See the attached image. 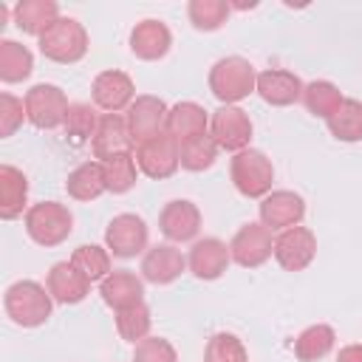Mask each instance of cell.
<instances>
[{"label":"cell","instance_id":"cell-1","mask_svg":"<svg viewBox=\"0 0 362 362\" xmlns=\"http://www.w3.org/2000/svg\"><path fill=\"white\" fill-rule=\"evenodd\" d=\"M6 314L23 325V328H37L42 325L48 317H51V305H54V297L48 294L45 286L34 283V280H17L6 288Z\"/></svg>","mask_w":362,"mask_h":362},{"label":"cell","instance_id":"cell-2","mask_svg":"<svg viewBox=\"0 0 362 362\" xmlns=\"http://www.w3.org/2000/svg\"><path fill=\"white\" fill-rule=\"evenodd\" d=\"M255 85H257V74L252 62L243 57H223L209 71V90L223 105H235L246 99L255 90Z\"/></svg>","mask_w":362,"mask_h":362},{"label":"cell","instance_id":"cell-3","mask_svg":"<svg viewBox=\"0 0 362 362\" xmlns=\"http://www.w3.org/2000/svg\"><path fill=\"white\" fill-rule=\"evenodd\" d=\"M40 51L51 62H79L88 51V31L74 17H57L42 34H40Z\"/></svg>","mask_w":362,"mask_h":362},{"label":"cell","instance_id":"cell-4","mask_svg":"<svg viewBox=\"0 0 362 362\" xmlns=\"http://www.w3.org/2000/svg\"><path fill=\"white\" fill-rule=\"evenodd\" d=\"M74 229V215L65 204L57 201H40L34 206L25 209V232L34 243L40 246H59L62 240H68Z\"/></svg>","mask_w":362,"mask_h":362},{"label":"cell","instance_id":"cell-5","mask_svg":"<svg viewBox=\"0 0 362 362\" xmlns=\"http://www.w3.org/2000/svg\"><path fill=\"white\" fill-rule=\"evenodd\" d=\"M229 173H232L235 189L246 198H266L272 192L274 167L266 158V153H260V150L246 147V150L235 153L229 161Z\"/></svg>","mask_w":362,"mask_h":362},{"label":"cell","instance_id":"cell-6","mask_svg":"<svg viewBox=\"0 0 362 362\" xmlns=\"http://www.w3.org/2000/svg\"><path fill=\"white\" fill-rule=\"evenodd\" d=\"M136 164L147 178H170L181 167V147L173 136L158 133L141 144H136Z\"/></svg>","mask_w":362,"mask_h":362},{"label":"cell","instance_id":"cell-7","mask_svg":"<svg viewBox=\"0 0 362 362\" xmlns=\"http://www.w3.org/2000/svg\"><path fill=\"white\" fill-rule=\"evenodd\" d=\"M25 119L40 127V130H54L59 124H65V113L71 107V102L65 99V93L57 85H34L25 93Z\"/></svg>","mask_w":362,"mask_h":362},{"label":"cell","instance_id":"cell-8","mask_svg":"<svg viewBox=\"0 0 362 362\" xmlns=\"http://www.w3.org/2000/svg\"><path fill=\"white\" fill-rule=\"evenodd\" d=\"M209 136L218 144V150H229V153H240L249 147L252 139V122L246 116V110L235 107V105H223L212 113L209 119Z\"/></svg>","mask_w":362,"mask_h":362},{"label":"cell","instance_id":"cell-9","mask_svg":"<svg viewBox=\"0 0 362 362\" xmlns=\"http://www.w3.org/2000/svg\"><path fill=\"white\" fill-rule=\"evenodd\" d=\"M229 255L238 266L243 269H255L263 266L272 255H274V240H272V229H266L263 223H246L235 232L232 243H229Z\"/></svg>","mask_w":362,"mask_h":362},{"label":"cell","instance_id":"cell-10","mask_svg":"<svg viewBox=\"0 0 362 362\" xmlns=\"http://www.w3.org/2000/svg\"><path fill=\"white\" fill-rule=\"evenodd\" d=\"M105 243L116 257H136L147 249V223L133 212H122L107 223Z\"/></svg>","mask_w":362,"mask_h":362},{"label":"cell","instance_id":"cell-11","mask_svg":"<svg viewBox=\"0 0 362 362\" xmlns=\"http://www.w3.org/2000/svg\"><path fill=\"white\" fill-rule=\"evenodd\" d=\"M317 255V238L305 226H288L274 238V260L286 272H303Z\"/></svg>","mask_w":362,"mask_h":362},{"label":"cell","instance_id":"cell-12","mask_svg":"<svg viewBox=\"0 0 362 362\" xmlns=\"http://www.w3.org/2000/svg\"><path fill=\"white\" fill-rule=\"evenodd\" d=\"M167 113H170V110H167L164 99H158V96H136L133 105L127 107V116H124L133 141L141 144V141H147V139L164 133V127H167Z\"/></svg>","mask_w":362,"mask_h":362},{"label":"cell","instance_id":"cell-13","mask_svg":"<svg viewBox=\"0 0 362 362\" xmlns=\"http://www.w3.org/2000/svg\"><path fill=\"white\" fill-rule=\"evenodd\" d=\"M305 215V201L291 189H274L260 201V223L272 232L300 226Z\"/></svg>","mask_w":362,"mask_h":362},{"label":"cell","instance_id":"cell-14","mask_svg":"<svg viewBox=\"0 0 362 362\" xmlns=\"http://www.w3.org/2000/svg\"><path fill=\"white\" fill-rule=\"evenodd\" d=\"M90 93H93V105L96 107H102L107 113H119V110L133 105L136 88H133V79L124 71H102L93 79Z\"/></svg>","mask_w":362,"mask_h":362},{"label":"cell","instance_id":"cell-15","mask_svg":"<svg viewBox=\"0 0 362 362\" xmlns=\"http://www.w3.org/2000/svg\"><path fill=\"white\" fill-rule=\"evenodd\" d=\"M255 90L260 93V99H263L266 105L286 107V105H294L297 99H303L305 85H303L300 76L291 74V71L269 68V71H260V74H257V85H255Z\"/></svg>","mask_w":362,"mask_h":362},{"label":"cell","instance_id":"cell-16","mask_svg":"<svg viewBox=\"0 0 362 362\" xmlns=\"http://www.w3.org/2000/svg\"><path fill=\"white\" fill-rule=\"evenodd\" d=\"M133 136H130V127H127V119L122 113H105L99 116V124H96V133H93V156L107 161L113 156H122V153H130L133 147Z\"/></svg>","mask_w":362,"mask_h":362},{"label":"cell","instance_id":"cell-17","mask_svg":"<svg viewBox=\"0 0 362 362\" xmlns=\"http://www.w3.org/2000/svg\"><path fill=\"white\" fill-rule=\"evenodd\" d=\"M232 255H229V246L218 238H204V240H195L192 249H189V257H187V266L189 272L198 277V280H218L226 266H229Z\"/></svg>","mask_w":362,"mask_h":362},{"label":"cell","instance_id":"cell-18","mask_svg":"<svg viewBox=\"0 0 362 362\" xmlns=\"http://www.w3.org/2000/svg\"><path fill=\"white\" fill-rule=\"evenodd\" d=\"M45 288H48V294L54 297V303L74 305V303H82V300L88 297L90 280H88L71 260H62V263H54V266H51Z\"/></svg>","mask_w":362,"mask_h":362},{"label":"cell","instance_id":"cell-19","mask_svg":"<svg viewBox=\"0 0 362 362\" xmlns=\"http://www.w3.org/2000/svg\"><path fill=\"white\" fill-rule=\"evenodd\" d=\"M158 229L167 240H192L201 229V212L192 201H170L158 215Z\"/></svg>","mask_w":362,"mask_h":362},{"label":"cell","instance_id":"cell-20","mask_svg":"<svg viewBox=\"0 0 362 362\" xmlns=\"http://www.w3.org/2000/svg\"><path fill=\"white\" fill-rule=\"evenodd\" d=\"M206 127H209V116H206V110L201 105H195V102H178L167 113L164 133L173 136L178 141V147H181V144H187L192 139L206 136Z\"/></svg>","mask_w":362,"mask_h":362},{"label":"cell","instance_id":"cell-21","mask_svg":"<svg viewBox=\"0 0 362 362\" xmlns=\"http://www.w3.org/2000/svg\"><path fill=\"white\" fill-rule=\"evenodd\" d=\"M184 266H187V257L175 246L161 243V246H153V249L144 252V257H141V277L156 283V286H167V283H173L184 272Z\"/></svg>","mask_w":362,"mask_h":362},{"label":"cell","instance_id":"cell-22","mask_svg":"<svg viewBox=\"0 0 362 362\" xmlns=\"http://www.w3.org/2000/svg\"><path fill=\"white\" fill-rule=\"evenodd\" d=\"M173 45V34L161 20H141L133 31H130V51L139 59H161Z\"/></svg>","mask_w":362,"mask_h":362},{"label":"cell","instance_id":"cell-23","mask_svg":"<svg viewBox=\"0 0 362 362\" xmlns=\"http://www.w3.org/2000/svg\"><path fill=\"white\" fill-rule=\"evenodd\" d=\"M99 294H102V300H105L110 308L122 311V308H130V305H139V303H141L144 286H141V280H139L133 272L119 269V272H110V274L102 280Z\"/></svg>","mask_w":362,"mask_h":362},{"label":"cell","instance_id":"cell-24","mask_svg":"<svg viewBox=\"0 0 362 362\" xmlns=\"http://www.w3.org/2000/svg\"><path fill=\"white\" fill-rule=\"evenodd\" d=\"M28 201V178L23 175V170L3 164L0 167V218L3 221H14L23 215Z\"/></svg>","mask_w":362,"mask_h":362},{"label":"cell","instance_id":"cell-25","mask_svg":"<svg viewBox=\"0 0 362 362\" xmlns=\"http://www.w3.org/2000/svg\"><path fill=\"white\" fill-rule=\"evenodd\" d=\"M57 17H59L57 0H20L14 6V23L23 34L40 37Z\"/></svg>","mask_w":362,"mask_h":362},{"label":"cell","instance_id":"cell-26","mask_svg":"<svg viewBox=\"0 0 362 362\" xmlns=\"http://www.w3.org/2000/svg\"><path fill=\"white\" fill-rule=\"evenodd\" d=\"M65 189L74 201H93L99 198L102 192H107L105 187V173H102V161H85L79 164L68 181H65Z\"/></svg>","mask_w":362,"mask_h":362},{"label":"cell","instance_id":"cell-27","mask_svg":"<svg viewBox=\"0 0 362 362\" xmlns=\"http://www.w3.org/2000/svg\"><path fill=\"white\" fill-rule=\"evenodd\" d=\"M328 130L339 141H359L362 139V102L359 99H342V105L325 119Z\"/></svg>","mask_w":362,"mask_h":362},{"label":"cell","instance_id":"cell-28","mask_svg":"<svg viewBox=\"0 0 362 362\" xmlns=\"http://www.w3.org/2000/svg\"><path fill=\"white\" fill-rule=\"evenodd\" d=\"M334 339H337V334H334L331 325H322V322L308 325V328L297 337L294 354H297L300 362H317V359H322L325 354H331Z\"/></svg>","mask_w":362,"mask_h":362},{"label":"cell","instance_id":"cell-29","mask_svg":"<svg viewBox=\"0 0 362 362\" xmlns=\"http://www.w3.org/2000/svg\"><path fill=\"white\" fill-rule=\"evenodd\" d=\"M34 68V57L25 45L14 42V40H3L0 42V79L3 82H23L28 79Z\"/></svg>","mask_w":362,"mask_h":362},{"label":"cell","instance_id":"cell-30","mask_svg":"<svg viewBox=\"0 0 362 362\" xmlns=\"http://www.w3.org/2000/svg\"><path fill=\"white\" fill-rule=\"evenodd\" d=\"M71 263H74L90 283L105 280V277L110 274V252L102 249V246H96V243H82L79 249H74Z\"/></svg>","mask_w":362,"mask_h":362},{"label":"cell","instance_id":"cell-31","mask_svg":"<svg viewBox=\"0 0 362 362\" xmlns=\"http://www.w3.org/2000/svg\"><path fill=\"white\" fill-rule=\"evenodd\" d=\"M303 102H305L308 113H314V116H320V119H328V116L342 105V93H339L337 85H331V82H325V79H317V82L305 85Z\"/></svg>","mask_w":362,"mask_h":362},{"label":"cell","instance_id":"cell-32","mask_svg":"<svg viewBox=\"0 0 362 362\" xmlns=\"http://www.w3.org/2000/svg\"><path fill=\"white\" fill-rule=\"evenodd\" d=\"M102 173H105V187L113 195H122L127 189H133L136 184V158L130 153L113 156L107 161H102Z\"/></svg>","mask_w":362,"mask_h":362},{"label":"cell","instance_id":"cell-33","mask_svg":"<svg viewBox=\"0 0 362 362\" xmlns=\"http://www.w3.org/2000/svg\"><path fill=\"white\" fill-rule=\"evenodd\" d=\"M150 325H153V317H150V308L144 303L116 311V331L127 342H141L150 334Z\"/></svg>","mask_w":362,"mask_h":362},{"label":"cell","instance_id":"cell-34","mask_svg":"<svg viewBox=\"0 0 362 362\" xmlns=\"http://www.w3.org/2000/svg\"><path fill=\"white\" fill-rule=\"evenodd\" d=\"M96 124H99V119H96V113H93L90 105H85V102H71L62 127H65V136H68L74 144H82V141L93 139Z\"/></svg>","mask_w":362,"mask_h":362},{"label":"cell","instance_id":"cell-35","mask_svg":"<svg viewBox=\"0 0 362 362\" xmlns=\"http://www.w3.org/2000/svg\"><path fill=\"white\" fill-rule=\"evenodd\" d=\"M218 158V144L212 141V136H201V139H192L187 144H181V167L189 170V173H204L215 164Z\"/></svg>","mask_w":362,"mask_h":362},{"label":"cell","instance_id":"cell-36","mask_svg":"<svg viewBox=\"0 0 362 362\" xmlns=\"http://www.w3.org/2000/svg\"><path fill=\"white\" fill-rule=\"evenodd\" d=\"M187 14H189V23L198 31H215V28H221L226 23L229 3H223V0H192Z\"/></svg>","mask_w":362,"mask_h":362},{"label":"cell","instance_id":"cell-37","mask_svg":"<svg viewBox=\"0 0 362 362\" xmlns=\"http://www.w3.org/2000/svg\"><path fill=\"white\" fill-rule=\"evenodd\" d=\"M204 362H246V348L235 334H215L206 342Z\"/></svg>","mask_w":362,"mask_h":362},{"label":"cell","instance_id":"cell-38","mask_svg":"<svg viewBox=\"0 0 362 362\" xmlns=\"http://www.w3.org/2000/svg\"><path fill=\"white\" fill-rule=\"evenodd\" d=\"M133 362H178V354H175V348L167 339L144 337L141 342H136Z\"/></svg>","mask_w":362,"mask_h":362},{"label":"cell","instance_id":"cell-39","mask_svg":"<svg viewBox=\"0 0 362 362\" xmlns=\"http://www.w3.org/2000/svg\"><path fill=\"white\" fill-rule=\"evenodd\" d=\"M25 119V102L11 96V93H0V136L8 139Z\"/></svg>","mask_w":362,"mask_h":362},{"label":"cell","instance_id":"cell-40","mask_svg":"<svg viewBox=\"0 0 362 362\" xmlns=\"http://www.w3.org/2000/svg\"><path fill=\"white\" fill-rule=\"evenodd\" d=\"M337 362H362V345H345L339 351Z\"/></svg>","mask_w":362,"mask_h":362},{"label":"cell","instance_id":"cell-41","mask_svg":"<svg viewBox=\"0 0 362 362\" xmlns=\"http://www.w3.org/2000/svg\"><path fill=\"white\" fill-rule=\"evenodd\" d=\"M6 14H8V11H6V6H3V3H0V28H3V25H6Z\"/></svg>","mask_w":362,"mask_h":362}]
</instances>
